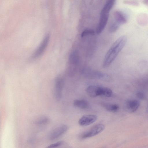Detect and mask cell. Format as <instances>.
<instances>
[{
	"label": "cell",
	"instance_id": "obj_1",
	"mask_svg": "<svg viewBox=\"0 0 148 148\" xmlns=\"http://www.w3.org/2000/svg\"><path fill=\"white\" fill-rule=\"evenodd\" d=\"M126 40V37L123 35L114 42L105 56L103 63V68L108 67L116 59L125 46Z\"/></svg>",
	"mask_w": 148,
	"mask_h": 148
},
{
	"label": "cell",
	"instance_id": "obj_2",
	"mask_svg": "<svg viewBox=\"0 0 148 148\" xmlns=\"http://www.w3.org/2000/svg\"><path fill=\"white\" fill-rule=\"evenodd\" d=\"M112 8V5L109 3H105L101 11L99 22L96 29L97 34H99L101 33L105 28L108 21L109 12Z\"/></svg>",
	"mask_w": 148,
	"mask_h": 148
},
{
	"label": "cell",
	"instance_id": "obj_3",
	"mask_svg": "<svg viewBox=\"0 0 148 148\" xmlns=\"http://www.w3.org/2000/svg\"><path fill=\"white\" fill-rule=\"evenodd\" d=\"M64 85V80L60 75L57 76L54 82V96L56 100L59 101L61 99Z\"/></svg>",
	"mask_w": 148,
	"mask_h": 148
},
{
	"label": "cell",
	"instance_id": "obj_4",
	"mask_svg": "<svg viewBox=\"0 0 148 148\" xmlns=\"http://www.w3.org/2000/svg\"><path fill=\"white\" fill-rule=\"evenodd\" d=\"M68 130L67 126L64 125H61L53 129L50 132L49 139L54 140L59 138L64 134Z\"/></svg>",
	"mask_w": 148,
	"mask_h": 148
},
{
	"label": "cell",
	"instance_id": "obj_5",
	"mask_svg": "<svg viewBox=\"0 0 148 148\" xmlns=\"http://www.w3.org/2000/svg\"><path fill=\"white\" fill-rule=\"evenodd\" d=\"M105 128L104 125L102 124H97L81 136L82 138L84 139L95 136L103 131Z\"/></svg>",
	"mask_w": 148,
	"mask_h": 148
},
{
	"label": "cell",
	"instance_id": "obj_6",
	"mask_svg": "<svg viewBox=\"0 0 148 148\" xmlns=\"http://www.w3.org/2000/svg\"><path fill=\"white\" fill-rule=\"evenodd\" d=\"M97 116L95 114H88L82 116L79 120L78 123L81 126H86L95 122L97 119Z\"/></svg>",
	"mask_w": 148,
	"mask_h": 148
},
{
	"label": "cell",
	"instance_id": "obj_7",
	"mask_svg": "<svg viewBox=\"0 0 148 148\" xmlns=\"http://www.w3.org/2000/svg\"><path fill=\"white\" fill-rule=\"evenodd\" d=\"M102 86L95 85H90L86 89V92L90 97L94 98L101 96Z\"/></svg>",
	"mask_w": 148,
	"mask_h": 148
},
{
	"label": "cell",
	"instance_id": "obj_8",
	"mask_svg": "<svg viewBox=\"0 0 148 148\" xmlns=\"http://www.w3.org/2000/svg\"><path fill=\"white\" fill-rule=\"evenodd\" d=\"M79 61V55L78 52L76 51H73L70 54L69 58V64L71 65L72 67L69 69L68 72L71 70L72 66L74 71L75 72V67L78 64Z\"/></svg>",
	"mask_w": 148,
	"mask_h": 148
},
{
	"label": "cell",
	"instance_id": "obj_9",
	"mask_svg": "<svg viewBox=\"0 0 148 148\" xmlns=\"http://www.w3.org/2000/svg\"><path fill=\"white\" fill-rule=\"evenodd\" d=\"M140 106L139 101L136 99L130 100L127 101L125 103V107L127 111L130 112L136 111Z\"/></svg>",
	"mask_w": 148,
	"mask_h": 148
},
{
	"label": "cell",
	"instance_id": "obj_10",
	"mask_svg": "<svg viewBox=\"0 0 148 148\" xmlns=\"http://www.w3.org/2000/svg\"><path fill=\"white\" fill-rule=\"evenodd\" d=\"M90 77L97 78L101 80L108 81L110 79V77L108 74L100 72L94 71L91 70Z\"/></svg>",
	"mask_w": 148,
	"mask_h": 148
},
{
	"label": "cell",
	"instance_id": "obj_11",
	"mask_svg": "<svg viewBox=\"0 0 148 148\" xmlns=\"http://www.w3.org/2000/svg\"><path fill=\"white\" fill-rule=\"evenodd\" d=\"M46 148H72L65 141H61L52 144Z\"/></svg>",
	"mask_w": 148,
	"mask_h": 148
},
{
	"label": "cell",
	"instance_id": "obj_12",
	"mask_svg": "<svg viewBox=\"0 0 148 148\" xmlns=\"http://www.w3.org/2000/svg\"><path fill=\"white\" fill-rule=\"evenodd\" d=\"M74 106L77 107L82 109H86L89 106L88 102L86 100L83 99H77L75 100L73 102Z\"/></svg>",
	"mask_w": 148,
	"mask_h": 148
},
{
	"label": "cell",
	"instance_id": "obj_13",
	"mask_svg": "<svg viewBox=\"0 0 148 148\" xmlns=\"http://www.w3.org/2000/svg\"><path fill=\"white\" fill-rule=\"evenodd\" d=\"M49 118L45 116H41L36 121V124L38 126H43L48 124L49 122Z\"/></svg>",
	"mask_w": 148,
	"mask_h": 148
},
{
	"label": "cell",
	"instance_id": "obj_14",
	"mask_svg": "<svg viewBox=\"0 0 148 148\" xmlns=\"http://www.w3.org/2000/svg\"><path fill=\"white\" fill-rule=\"evenodd\" d=\"M104 106L106 110L112 112H117L119 109V106L115 104L106 103L104 105Z\"/></svg>",
	"mask_w": 148,
	"mask_h": 148
},
{
	"label": "cell",
	"instance_id": "obj_15",
	"mask_svg": "<svg viewBox=\"0 0 148 148\" xmlns=\"http://www.w3.org/2000/svg\"><path fill=\"white\" fill-rule=\"evenodd\" d=\"M112 91L110 88L102 86L101 96L110 97L112 96Z\"/></svg>",
	"mask_w": 148,
	"mask_h": 148
},
{
	"label": "cell",
	"instance_id": "obj_16",
	"mask_svg": "<svg viewBox=\"0 0 148 148\" xmlns=\"http://www.w3.org/2000/svg\"><path fill=\"white\" fill-rule=\"evenodd\" d=\"M48 37L46 36L44 40L41 45L38 49L36 52L35 56H37L39 55L40 53H41L42 51L43 50V49L45 48L46 44H47L48 40Z\"/></svg>",
	"mask_w": 148,
	"mask_h": 148
},
{
	"label": "cell",
	"instance_id": "obj_17",
	"mask_svg": "<svg viewBox=\"0 0 148 148\" xmlns=\"http://www.w3.org/2000/svg\"><path fill=\"white\" fill-rule=\"evenodd\" d=\"M120 25L114 21L113 22L109 28V31L110 33L116 32L119 28Z\"/></svg>",
	"mask_w": 148,
	"mask_h": 148
},
{
	"label": "cell",
	"instance_id": "obj_18",
	"mask_svg": "<svg viewBox=\"0 0 148 148\" xmlns=\"http://www.w3.org/2000/svg\"><path fill=\"white\" fill-rule=\"evenodd\" d=\"M95 34L94 31L91 29H87L84 30L82 33L81 36L82 37L89 35H93Z\"/></svg>",
	"mask_w": 148,
	"mask_h": 148
},
{
	"label": "cell",
	"instance_id": "obj_19",
	"mask_svg": "<svg viewBox=\"0 0 148 148\" xmlns=\"http://www.w3.org/2000/svg\"><path fill=\"white\" fill-rule=\"evenodd\" d=\"M136 95L140 99H143L145 97L144 94L140 92H138L137 93Z\"/></svg>",
	"mask_w": 148,
	"mask_h": 148
}]
</instances>
